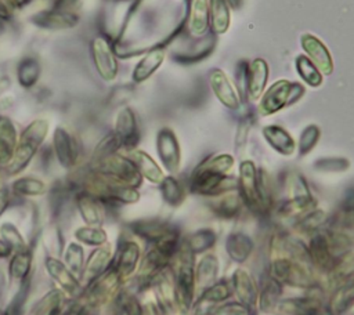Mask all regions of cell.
I'll use <instances>...</instances> for the list:
<instances>
[{
  "instance_id": "1f68e13d",
  "label": "cell",
  "mask_w": 354,
  "mask_h": 315,
  "mask_svg": "<svg viewBox=\"0 0 354 315\" xmlns=\"http://www.w3.org/2000/svg\"><path fill=\"white\" fill-rule=\"evenodd\" d=\"M212 22L217 33H224L230 25V11L227 0H212Z\"/></svg>"
},
{
  "instance_id": "74e56055",
  "label": "cell",
  "mask_w": 354,
  "mask_h": 315,
  "mask_svg": "<svg viewBox=\"0 0 354 315\" xmlns=\"http://www.w3.org/2000/svg\"><path fill=\"white\" fill-rule=\"evenodd\" d=\"M242 247H250V242L248 239H245V236L236 235V236H231V239L228 240V251H234L231 256L236 260V261H243V258L250 253L249 249H242Z\"/></svg>"
},
{
  "instance_id": "ba28073f",
  "label": "cell",
  "mask_w": 354,
  "mask_h": 315,
  "mask_svg": "<svg viewBox=\"0 0 354 315\" xmlns=\"http://www.w3.org/2000/svg\"><path fill=\"white\" fill-rule=\"evenodd\" d=\"M112 260V246L109 243L97 246V249L90 253L88 258L84 262V268L80 275L82 282H84L86 285L91 283L111 267Z\"/></svg>"
},
{
  "instance_id": "ffe728a7",
  "label": "cell",
  "mask_w": 354,
  "mask_h": 315,
  "mask_svg": "<svg viewBox=\"0 0 354 315\" xmlns=\"http://www.w3.org/2000/svg\"><path fill=\"white\" fill-rule=\"evenodd\" d=\"M210 84H212L214 94L217 95V98L225 106L235 109L239 105V99H238V95H236L234 87L230 84L228 79L225 77V75L221 70H214L212 73Z\"/></svg>"
},
{
  "instance_id": "8fae6325",
  "label": "cell",
  "mask_w": 354,
  "mask_h": 315,
  "mask_svg": "<svg viewBox=\"0 0 354 315\" xmlns=\"http://www.w3.org/2000/svg\"><path fill=\"white\" fill-rule=\"evenodd\" d=\"M272 275L274 279L296 285V286H308L311 283L310 272L289 258H279L272 262Z\"/></svg>"
},
{
  "instance_id": "d6a6232c",
  "label": "cell",
  "mask_w": 354,
  "mask_h": 315,
  "mask_svg": "<svg viewBox=\"0 0 354 315\" xmlns=\"http://www.w3.org/2000/svg\"><path fill=\"white\" fill-rule=\"evenodd\" d=\"M234 280H235L236 294L239 296L241 301L242 303H253V300L256 297V287H254L250 276L246 272H243L242 269H239L235 272Z\"/></svg>"
},
{
  "instance_id": "d4e9b609",
  "label": "cell",
  "mask_w": 354,
  "mask_h": 315,
  "mask_svg": "<svg viewBox=\"0 0 354 315\" xmlns=\"http://www.w3.org/2000/svg\"><path fill=\"white\" fill-rule=\"evenodd\" d=\"M40 64L36 58L33 57H25L17 69V77H18V83L19 86H22L24 88H32L36 82L40 77Z\"/></svg>"
},
{
  "instance_id": "f35d334b",
  "label": "cell",
  "mask_w": 354,
  "mask_h": 315,
  "mask_svg": "<svg viewBox=\"0 0 354 315\" xmlns=\"http://www.w3.org/2000/svg\"><path fill=\"white\" fill-rule=\"evenodd\" d=\"M217 272V261L212 257L207 256L206 258L202 260L199 268H198V282L201 283H209L214 278Z\"/></svg>"
},
{
  "instance_id": "d6986e66",
  "label": "cell",
  "mask_w": 354,
  "mask_h": 315,
  "mask_svg": "<svg viewBox=\"0 0 354 315\" xmlns=\"http://www.w3.org/2000/svg\"><path fill=\"white\" fill-rule=\"evenodd\" d=\"M158 151L163 164L170 170L174 171L178 167L180 162V152L177 141L170 130H162L158 135Z\"/></svg>"
},
{
  "instance_id": "ac0fdd59",
  "label": "cell",
  "mask_w": 354,
  "mask_h": 315,
  "mask_svg": "<svg viewBox=\"0 0 354 315\" xmlns=\"http://www.w3.org/2000/svg\"><path fill=\"white\" fill-rule=\"evenodd\" d=\"M32 251L29 249L11 254L8 262V276L12 285H21L32 278Z\"/></svg>"
},
{
  "instance_id": "8d00e7d4",
  "label": "cell",
  "mask_w": 354,
  "mask_h": 315,
  "mask_svg": "<svg viewBox=\"0 0 354 315\" xmlns=\"http://www.w3.org/2000/svg\"><path fill=\"white\" fill-rule=\"evenodd\" d=\"M353 300H354V279H350V282L340 286V289L333 296L332 303L337 311H342L347 308Z\"/></svg>"
},
{
  "instance_id": "30bf717a",
  "label": "cell",
  "mask_w": 354,
  "mask_h": 315,
  "mask_svg": "<svg viewBox=\"0 0 354 315\" xmlns=\"http://www.w3.org/2000/svg\"><path fill=\"white\" fill-rule=\"evenodd\" d=\"M75 204L87 225L100 227L102 224L105 217V204L97 196L80 189L75 193Z\"/></svg>"
},
{
  "instance_id": "cb8c5ba5",
  "label": "cell",
  "mask_w": 354,
  "mask_h": 315,
  "mask_svg": "<svg viewBox=\"0 0 354 315\" xmlns=\"http://www.w3.org/2000/svg\"><path fill=\"white\" fill-rule=\"evenodd\" d=\"M129 158L136 164L140 174L144 175L147 180H149L151 182H160L162 181V178H163L162 170L145 152L137 151V149H130Z\"/></svg>"
},
{
  "instance_id": "6da1fadb",
  "label": "cell",
  "mask_w": 354,
  "mask_h": 315,
  "mask_svg": "<svg viewBox=\"0 0 354 315\" xmlns=\"http://www.w3.org/2000/svg\"><path fill=\"white\" fill-rule=\"evenodd\" d=\"M47 133L48 122L46 119H36L24 128V131L18 137L14 156L7 166L10 174H18L30 163V160L35 158L41 144L44 142Z\"/></svg>"
},
{
  "instance_id": "b9f144b4",
  "label": "cell",
  "mask_w": 354,
  "mask_h": 315,
  "mask_svg": "<svg viewBox=\"0 0 354 315\" xmlns=\"http://www.w3.org/2000/svg\"><path fill=\"white\" fill-rule=\"evenodd\" d=\"M228 296V286L225 283H217L213 285L206 294L203 296V298L206 300H213V301H220L223 298H225Z\"/></svg>"
},
{
  "instance_id": "83f0119b",
  "label": "cell",
  "mask_w": 354,
  "mask_h": 315,
  "mask_svg": "<svg viewBox=\"0 0 354 315\" xmlns=\"http://www.w3.org/2000/svg\"><path fill=\"white\" fill-rule=\"evenodd\" d=\"M163 51L162 50H153L149 54H147L136 66L134 72H133V77L136 82H142L147 77H149L156 68L162 64L163 61Z\"/></svg>"
},
{
  "instance_id": "f546056e",
  "label": "cell",
  "mask_w": 354,
  "mask_h": 315,
  "mask_svg": "<svg viewBox=\"0 0 354 315\" xmlns=\"http://www.w3.org/2000/svg\"><path fill=\"white\" fill-rule=\"evenodd\" d=\"M73 236L79 243H83L87 246H102L104 243H106V238H108L105 229L95 225L79 227L73 232Z\"/></svg>"
},
{
  "instance_id": "4dcf8cb0",
  "label": "cell",
  "mask_w": 354,
  "mask_h": 315,
  "mask_svg": "<svg viewBox=\"0 0 354 315\" xmlns=\"http://www.w3.org/2000/svg\"><path fill=\"white\" fill-rule=\"evenodd\" d=\"M0 236L8 243V246L12 249V253L15 251H22L28 249V245L21 233V231L18 229L17 225H14L12 222H3L0 225Z\"/></svg>"
},
{
  "instance_id": "7a4b0ae2",
  "label": "cell",
  "mask_w": 354,
  "mask_h": 315,
  "mask_svg": "<svg viewBox=\"0 0 354 315\" xmlns=\"http://www.w3.org/2000/svg\"><path fill=\"white\" fill-rule=\"evenodd\" d=\"M232 158L227 155H220L203 163L192 175V191L210 195L225 189L228 182L225 173L232 167Z\"/></svg>"
},
{
  "instance_id": "277c9868",
  "label": "cell",
  "mask_w": 354,
  "mask_h": 315,
  "mask_svg": "<svg viewBox=\"0 0 354 315\" xmlns=\"http://www.w3.org/2000/svg\"><path fill=\"white\" fill-rule=\"evenodd\" d=\"M53 151L57 162L64 169H72L77 164L80 156L79 140L65 127L58 126L53 133Z\"/></svg>"
},
{
  "instance_id": "3957f363",
  "label": "cell",
  "mask_w": 354,
  "mask_h": 315,
  "mask_svg": "<svg viewBox=\"0 0 354 315\" xmlns=\"http://www.w3.org/2000/svg\"><path fill=\"white\" fill-rule=\"evenodd\" d=\"M93 170L133 188L141 184V174L136 164L130 158L119 155L118 152L94 163Z\"/></svg>"
},
{
  "instance_id": "bcb514c9",
  "label": "cell",
  "mask_w": 354,
  "mask_h": 315,
  "mask_svg": "<svg viewBox=\"0 0 354 315\" xmlns=\"http://www.w3.org/2000/svg\"><path fill=\"white\" fill-rule=\"evenodd\" d=\"M14 6H18V7H22V6H26L28 3H30L32 0H11Z\"/></svg>"
},
{
  "instance_id": "603a6c76",
  "label": "cell",
  "mask_w": 354,
  "mask_h": 315,
  "mask_svg": "<svg viewBox=\"0 0 354 315\" xmlns=\"http://www.w3.org/2000/svg\"><path fill=\"white\" fill-rule=\"evenodd\" d=\"M268 75V66L264 59H254L249 68V77H248V95L250 99H257L261 94Z\"/></svg>"
},
{
  "instance_id": "60d3db41",
  "label": "cell",
  "mask_w": 354,
  "mask_h": 315,
  "mask_svg": "<svg viewBox=\"0 0 354 315\" xmlns=\"http://www.w3.org/2000/svg\"><path fill=\"white\" fill-rule=\"evenodd\" d=\"M213 236L209 231H201L195 236H192L191 240V250L192 251H201L209 246L213 245V242H207V238Z\"/></svg>"
},
{
  "instance_id": "e575fe53",
  "label": "cell",
  "mask_w": 354,
  "mask_h": 315,
  "mask_svg": "<svg viewBox=\"0 0 354 315\" xmlns=\"http://www.w3.org/2000/svg\"><path fill=\"white\" fill-rule=\"evenodd\" d=\"M142 308L138 300L129 293H119L116 297V315H141Z\"/></svg>"
},
{
  "instance_id": "9c48e42d",
  "label": "cell",
  "mask_w": 354,
  "mask_h": 315,
  "mask_svg": "<svg viewBox=\"0 0 354 315\" xmlns=\"http://www.w3.org/2000/svg\"><path fill=\"white\" fill-rule=\"evenodd\" d=\"M239 188L242 198L252 207L263 206L264 198L261 193V187L256 174V169L252 162H243L241 164V175H239Z\"/></svg>"
},
{
  "instance_id": "5bb4252c",
  "label": "cell",
  "mask_w": 354,
  "mask_h": 315,
  "mask_svg": "<svg viewBox=\"0 0 354 315\" xmlns=\"http://www.w3.org/2000/svg\"><path fill=\"white\" fill-rule=\"evenodd\" d=\"M140 258V247L133 240H123L119 246L118 254L112 260V267L123 279L136 271Z\"/></svg>"
},
{
  "instance_id": "7402d4cb",
  "label": "cell",
  "mask_w": 354,
  "mask_h": 315,
  "mask_svg": "<svg viewBox=\"0 0 354 315\" xmlns=\"http://www.w3.org/2000/svg\"><path fill=\"white\" fill-rule=\"evenodd\" d=\"M64 301V292L54 287L32 305L29 315H57Z\"/></svg>"
},
{
  "instance_id": "5b68a950",
  "label": "cell",
  "mask_w": 354,
  "mask_h": 315,
  "mask_svg": "<svg viewBox=\"0 0 354 315\" xmlns=\"http://www.w3.org/2000/svg\"><path fill=\"white\" fill-rule=\"evenodd\" d=\"M43 265L46 268L47 275L57 282L58 289H61L65 294H68L71 298L79 297L82 290H80V283L76 275H73L68 267L64 264L62 260L57 258L55 256H47L43 261Z\"/></svg>"
},
{
  "instance_id": "2e32d148",
  "label": "cell",
  "mask_w": 354,
  "mask_h": 315,
  "mask_svg": "<svg viewBox=\"0 0 354 315\" xmlns=\"http://www.w3.org/2000/svg\"><path fill=\"white\" fill-rule=\"evenodd\" d=\"M194 293V269L189 257L184 256L176 276V298L181 305L188 308L191 305Z\"/></svg>"
},
{
  "instance_id": "836d02e7",
  "label": "cell",
  "mask_w": 354,
  "mask_h": 315,
  "mask_svg": "<svg viewBox=\"0 0 354 315\" xmlns=\"http://www.w3.org/2000/svg\"><path fill=\"white\" fill-rule=\"evenodd\" d=\"M296 68L299 75L304 79V82L313 87H317L322 83V77L318 73L315 65L304 55H299L296 58Z\"/></svg>"
},
{
  "instance_id": "484cf974",
  "label": "cell",
  "mask_w": 354,
  "mask_h": 315,
  "mask_svg": "<svg viewBox=\"0 0 354 315\" xmlns=\"http://www.w3.org/2000/svg\"><path fill=\"white\" fill-rule=\"evenodd\" d=\"M264 137L267 141L281 153L290 155L295 151V142L290 135L278 126H268L264 128Z\"/></svg>"
},
{
  "instance_id": "9a60e30c",
  "label": "cell",
  "mask_w": 354,
  "mask_h": 315,
  "mask_svg": "<svg viewBox=\"0 0 354 315\" xmlns=\"http://www.w3.org/2000/svg\"><path fill=\"white\" fill-rule=\"evenodd\" d=\"M301 46L306 50V52L310 55L311 62L317 65V68L325 73V75H330L332 69H333V62L330 58V54L328 51V48L325 47V44L317 39L313 35H303L301 36Z\"/></svg>"
},
{
  "instance_id": "d590c367",
  "label": "cell",
  "mask_w": 354,
  "mask_h": 315,
  "mask_svg": "<svg viewBox=\"0 0 354 315\" xmlns=\"http://www.w3.org/2000/svg\"><path fill=\"white\" fill-rule=\"evenodd\" d=\"M267 283L263 285L261 293H260V304L263 309H270L275 305V301L279 296V286L277 279H268Z\"/></svg>"
},
{
  "instance_id": "8992f818",
  "label": "cell",
  "mask_w": 354,
  "mask_h": 315,
  "mask_svg": "<svg viewBox=\"0 0 354 315\" xmlns=\"http://www.w3.org/2000/svg\"><path fill=\"white\" fill-rule=\"evenodd\" d=\"M91 57L98 75L104 80H113L118 75V61L111 43L104 36H97L91 41Z\"/></svg>"
},
{
  "instance_id": "52a82bcc",
  "label": "cell",
  "mask_w": 354,
  "mask_h": 315,
  "mask_svg": "<svg viewBox=\"0 0 354 315\" xmlns=\"http://www.w3.org/2000/svg\"><path fill=\"white\" fill-rule=\"evenodd\" d=\"M296 86L297 84H292L288 80H278L274 83L264 94L259 105V112L261 115H270L283 108L292 99V93Z\"/></svg>"
},
{
  "instance_id": "f1b7e54d",
  "label": "cell",
  "mask_w": 354,
  "mask_h": 315,
  "mask_svg": "<svg viewBox=\"0 0 354 315\" xmlns=\"http://www.w3.org/2000/svg\"><path fill=\"white\" fill-rule=\"evenodd\" d=\"M207 28V3L206 0H192L189 11V29L194 35L201 36Z\"/></svg>"
},
{
  "instance_id": "7bdbcfd3",
  "label": "cell",
  "mask_w": 354,
  "mask_h": 315,
  "mask_svg": "<svg viewBox=\"0 0 354 315\" xmlns=\"http://www.w3.org/2000/svg\"><path fill=\"white\" fill-rule=\"evenodd\" d=\"M14 12V4L11 0H0V21H10Z\"/></svg>"
},
{
  "instance_id": "f6af8a7d",
  "label": "cell",
  "mask_w": 354,
  "mask_h": 315,
  "mask_svg": "<svg viewBox=\"0 0 354 315\" xmlns=\"http://www.w3.org/2000/svg\"><path fill=\"white\" fill-rule=\"evenodd\" d=\"M12 254V249L8 246V243L0 236V258H8Z\"/></svg>"
},
{
  "instance_id": "4316f807",
  "label": "cell",
  "mask_w": 354,
  "mask_h": 315,
  "mask_svg": "<svg viewBox=\"0 0 354 315\" xmlns=\"http://www.w3.org/2000/svg\"><path fill=\"white\" fill-rule=\"evenodd\" d=\"M64 264L68 267V269L80 278L83 268H84V250L83 246L79 242H71L66 245L64 250Z\"/></svg>"
},
{
  "instance_id": "ee69618b",
  "label": "cell",
  "mask_w": 354,
  "mask_h": 315,
  "mask_svg": "<svg viewBox=\"0 0 354 315\" xmlns=\"http://www.w3.org/2000/svg\"><path fill=\"white\" fill-rule=\"evenodd\" d=\"M11 191L10 188H0V216L7 210L11 203Z\"/></svg>"
},
{
  "instance_id": "7dc6e473",
  "label": "cell",
  "mask_w": 354,
  "mask_h": 315,
  "mask_svg": "<svg viewBox=\"0 0 354 315\" xmlns=\"http://www.w3.org/2000/svg\"><path fill=\"white\" fill-rule=\"evenodd\" d=\"M3 287H4V276H3V274L0 272V297H1V292H3Z\"/></svg>"
},
{
  "instance_id": "44dd1931",
  "label": "cell",
  "mask_w": 354,
  "mask_h": 315,
  "mask_svg": "<svg viewBox=\"0 0 354 315\" xmlns=\"http://www.w3.org/2000/svg\"><path fill=\"white\" fill-rule=\"evenodd\" d=\"M10 191L12 195L19 198H33L44 195L47 191V185L37 177L25 175L14 180L10 187Z\"/></svg>"
},
{
  "instance_id": "7c38bea8",
  "label": "cell",
  "mask_w": 354,
  "mask_h": 315,
  "mask_svg": "<svg viewBox=\"0 0 354 315\" xmlns=\"http://www.w3.org/2000/svg\"><path fill=\"white\" fill-rule=\"evenodd\" d=\"M33 23L47 30H66L72 29L79 23V17L73 11H62L51 8L48 11L37 12L32 18Z\"/></svg>"
},
{
  "instance_id": "ab89813d",
  "label": "cell",
  "mask_w": 354,
  "mask_h": 315,
  "mask_svg": "<svg viewBox=\"0 0 354 315\" xmlns=\"http://www.w3.org/2000/svg\"><path fill=\"white\" fill-rule=\"evenodd\" d=\"M162 192L166 200L170 203H177L181 200V189L180 185L173 178H166L162 182Z\"/></svg>"
},
{
  "instance_id": "4fadbf2b",
  "label": "cell",
  "mask_w": 354,
  "mask_h": 315,
  "mask_svg": "<svg viewBox=\"0 0 354 315\" xmlns=\"http://www.w3.org/2000/svg\"><path fill=\"white\" fill-rule=\"evenodd\" d=\"M120 142V146L133 149L138 141V126L136 116L130 108L119 111L115 120V130L112 131Z\"/></svg>"
},
{
  "instance_id": "e0dca14e",
  "label": "cell",
  "mask_w": 354,
  "mask_h": 315,
  "mask_svg": "<svg viewBox=\"0 0 354 315\" xmlns=\"http://www.w3.org/2000/svg\"><path fill=\"white\" fill-rule=\"evenodd\" d=\"M18 134L15 124L8 116L0 115V164L8 166L17 146Z\"/></svg>"
}]
</instances>
